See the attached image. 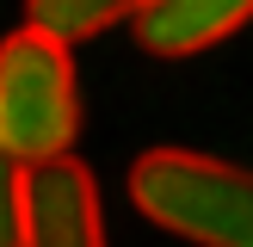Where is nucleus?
<instances>
[{"label":"nucleus","instance_id":"1","mask_svg":"<svg viewBox=\"0 0 253 247\" xmlns=\"http://www.w3.org/2000/svg\"><path fill=\"white\" fill-rule=\"evenodd\" d=\"M130 204L192 247H253V173L192 148H148L130 161Z\"/></svg>","mask_w":253,"mask_h":247},{"label":"nucleus","instance_id":"2","mask_svg":"<svg viewBox=\"0 0 253 247\" xmlns=\"http://www.w3.org/2000/svg\"><path fill=\"white\" fill-rule=\"evenodd\" d=\"M81 136V86H74V56L56 37L19 25L0 37V148L19 167H49L68 161Z\"/></svg>","mask_w":253,"mask_h":247},{"label":"nucleus","instance_id":"3","mask_svg":"<svg viewBox=\"0 0 253 247\" xmlns=\"http://www.w3.org/2000/svg\"><path fill=\"white\" fill-rule=\"evenodd\" d=\"M25 247H105V204L81 161L31 167L25 185Z\"/></svg>","mask_w":253,"mask_h":247},{"label":"nucleus","instance_id":"4","mask_svg":"<svg viewBox=\"0 0 253 247\" xmlns=\"http://www.w3.org/2000/svg\"><path fill=\"white\" fill-rule=\"evenodd\" d=\"M253 25V0H136L130 37L148 56H198V49Z\"/></svg>","mask_w":253,"mask_h":247},{"label":"nucleus","instance_id":"5","mask_svg":"<svg viewBox=\"0 0 253 247\" xmlns=\"http://www.w3.org/2000/svg\"><path fill=\"white\" fill-rule=\"evenodd\" d=\"M136 6H124V0H31L25 6V25L43 37H56L62 49L86 43V37L111 31V25H130Z\"/></svg>","mask_w":253,"mask_h":247},{"label":"nucleus","instance_id":"6","mask_svg":"<svg viewBox=\"0 0 253 247\" xmlns=\"http://www.w3.org/2000/svg\"><path fill=\"white\" fill-rule=\"evenodd\" d=\"M25 185H31V167L0 148V247H25Z\"/></svg>","mask_w":253,"mask_h":247}]
</instances>
